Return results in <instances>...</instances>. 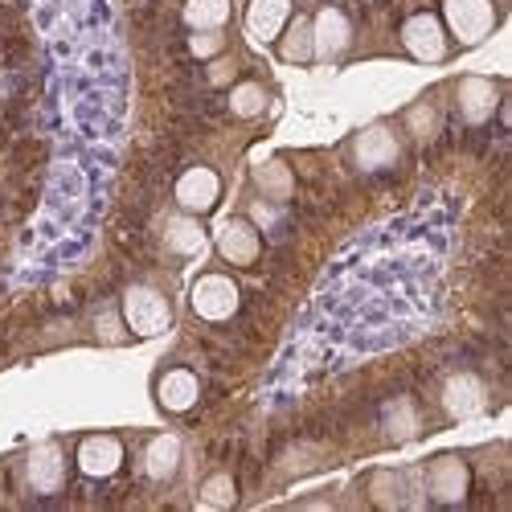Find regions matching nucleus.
Segmentation results:
<instances>
[{
  "label": "nucleus",
  "mask_w": 512,
  "mask_h": 512,
  "mask_svg": "<svg viewBox=\"0 0 512 512\" xmlns=\"http://www.w3.org/2000/svg\"><path fill=\"white\" fill-rule=\"evenodd\" d=\"M123 324L132 336H160L168 332V324H173V304H168V295L152 283H132L123 291V308H119Z\"/></svg>",
  "instance_id": "obj_1"
},
{
  "label": "nucleus",
  "mask_w": 512,
  "mask_h": 512,
  "mask_svg": "<svg viewBox=\"0 0 512 512\" xmlns=\"http://www.w3.org/2000/svg\"><path fill=\"white\" fill-rule=\"evenodd\" d=\"M443 29L459 41V46H480L500 25V13L492 0H443Z\"/></svg>",
  "instance_id": "obj_2"
},
{
  "label": "nucleus",
  "mask_w": 512,
  "mask_h": 512,
  "mask_svg": "<svg viewBox=\"0 0 512 512\" xmlns=\"http://www.w3.org/2000/svg\"><path fill=\"white\" fill-rule=\"evenodd\" d=\"M418 480H422L426 496H431L435 504H463L467 492H472V467H467L463 455L447 451V455H431V459H426Z\"/></svg>",
  "instance_id": "obj_3"
},
{
  "label": "nucleus",
  "mask_w": 512,
  "mask_h": 512,
  "mask_svg": "<svg viewBox=\"0 0 512 512\" xmlns=\"http://www.w3.org/2000/svg\"><path fill=\"white\" fill-rule=\"evenodd\" d=\"M238 304H242L238 283H234L230 275H218V271H205V275L193 283V291H189V308H193L201 320H209V324H226V320L238 312Z\"/></svg>",
  "instance_id": "obj_4"
},
{
  "label": "nucleus",
  "mask_w": 512,
  "mask_h": 512,
  "mask_svg": "<svg viewBox=\"0 0 512 512\" xmlns=\"http://www.w3.org/2000/svg\"><path fill=\"white\" fill-rule=\"evenodd\" d=\"M402 50L414 62H426V66L447 62L451 37H447L439 13H414V17H406V25H402Z\"/></svg>",
  "instance_id": "obj_5"
},
{
  "label": "nucleus",
  "mask_w": 512,
  "mask_h": 512,
  "mask_svg": "<svg viewBox=\"0 0 512 512\" xmlns=\"http://www.w3.org/2000/svg\"><path fill=\"white\" fill-rule=\"evenodd\" d=\"M349 152H353V164L361 168V173H381V168L398 164L402 144H398L390 123H373V127H365V132L353 136Z\"/></svg>",
  "instance_id": "obj_6"
},
{
  "label": "nucleus",
  "mask_w": 512,
  "mask_h": 512,
  "mask_svg": "<svg viewBox=\"0 0 512 512\" xmlns=\"http://www.w3.org/2000/svg\"><path fill=\"white\" fill-rule=\"evenodd\" d=\"M177 205L181 213H209V209H218L222 201V177H218V168H209V164H193L185 168V173L177 177Z\"/></svg>",
  "instance_id": "obj_7"
},
{
  "label": "nucleus",
  "mask_w": 512,
  "mask_h": 512,
  "mask_svg": "<svg viewBox=\"0 0 512 512\" xmlns=\"http://www.w3.org/2000/svg\"><path fill=\"white\" fill-rule=\"evenodd\" d=\"M127 451H123V439L119 435H87L78 443L74 451V463H78V472L87 476V480H111L119 476V467H123Z\"/></svg>",
  "instance_id": "obj_8"
},
{
  "label": "nucleus",
  "mask_w": 512,
  "mask_h": 512,
  "mask_svg": "<svg viewBox=\"0 0 512 512\" xmlns=\"http://www.w3.org/2000/svg\"><path fill=\"white\" fill-rule=\"evenodd\" d=\"M25 484L33 496H58L66 488V455L58 443H37L25 455Z\"/></svg>",
  "instance_id": "obj_9"
},
{
  "label": "nucleus",
  "mask_w": 512,
  "mask_h": 512,
  "mask_svg": "<svg viewBox=\"0 0 512 512\" xmlns=\"http://www.w3.org/2000/svg\"><path fill=\"white\" fill-rule=\"evenodd\" d=\"M218 254L230 267H254L263 259V234H259V226L246 222V218H230L218 230Z\"/></svg>",
  "instance_id": "obj_10"
},
{
  "label": "nucleus",
  "mask_w": 512,
  "mask_h": 512,
  "mask_svg": "<svg viewBox=\"0 0 512 512\" xmlns=\"http://www.w3.org/2000/svg\"><path fill=\"white\" fill-rule=\"evenodd\" d=\"M353 25L340 9H320L312 21V62H336L349 50Z\"/></svg>",
  "instance_id": "obj_11"
},
{
  "label": "nucleus",
  "mask_w": 512,
  "mask_h": 512,
  "mask_svg": "<svg viewBox=\"0 0 512 512\" xmlns=\"http://www.w3.org/2000/svg\"><path fill=\"white\" fill-rule=\"evenodd\" d=\"M455 107H459V115H463L467 123H488L492 111L500 107V82H496V78H480V74L459 78Z\"/></svg>",
  "instance_id": "obj_12"
},
{
  "label": "nucleus",
  "mask_w": 512,
  "mask_h": 512,
  "mask_svg": "<svg viewBox=\"0 0 512 512\" xmlns=\"http://www.w3.org/2000/svg\"><path fill=\"white\" fill-rule=\"evenodd\" d=\"M197 398H201V381H197L193 369L173 365V369H164V373L156 377V402H160V410L185 414V410L197 406Z\"/></svg>",
  "instance_id": "obj_13"
},
{
  "label": "nucleus",
  "mask_w": 512,
  "mask_h": 512,
  "mask_svg": "<svg viewBox=\"0 0 512 512\" xmlns=\"http://www.w3.org/2000/svg\"><path fill=\"white\" fill-rule=\"evenodd\" d=\"M488 406V386L476 373H455L443 381V410L451 418H472Z\"/></svg>",
  "instance_id": "obj_14"
},
{
  "label": "nucleus",
  "mask_w": 512,
  "mask_h": 512,
  "mask_svg": "<svg viewBox=\"0 0 512 512\" xmlns=\"http://www.w3.org/2000/svg\"><path fill=\"white\" fill-rule=\"evenodd\" d=\"M291 17H295L291 0H250L246 5V33L254 41H263V46H275Z\"/></svg>",
  "instance_id": "obj_15"
},
{
  "label": "nucleus",
  "mask_w": 512,
  "mask_h": 512,
  "mask_svg": "<svg viewBox=\"0 0 512 512\" xmlns=\"http://www.w3.org/2000/svg\"><path fill=\"white\" fill-rule=\"evenodd\" d=\"M181 459H185V447H181V439H177V435H152V439H148V447H144V455H140L144 476H148V480H156V484L173 480V476L181 472Z\"/></svg>",
  "instance_id": "obj_16"
},
{
  "label": "nucleus",
  "mask_w": 512,
  "mask_h": 512,
  "mask_svg": "<svg viewBox=\"0 0 512 512\" xmlns=\"http://www.w3.org/2000/svg\"><path fill=\"white\" fill-rule=\"evenodd\" d=\"M275 54L291 66H308L312 62V21L308 17H291L287 29L275 41Z\"/></svg>",
  "instance_id": "obj_17"
},
{
  "label": "nucleus",
  "mask_w": 512,
  "mask_h": 512,
  "mask_svg": "<svg viewBox=\"0 0 512 512\" xmlns=\"http://www.w3.org/2000/svg\"><path fill=\"white\" fill-rule=\"evenodd\" d=\"M254 189H259L267 201H287L291 193H295V173L287 168V160H263L259 168H254Z\"/></svg>",
  "instance_id": "obj_18"
},
{
  "label": "nucleus",
  "mask_w": 512,
  "mask_h": 512,
  "mask_svg": "<svg viewBox=\"0 0 512 512\" xmlns=\"http://www.w3.org/2000/svg\"><path fill=\"white\" fill-rule=\"evenodd\" d=\"M164 246L173 250V254H197V250H205V230H201V222L193 218V213H177V218H168V226H164Z\"/></svg>",
  "instance_id": "obj_19"
},
{
  "label": "nucleus",
  "mask_w": 512,
  "mask_h": 512,
  "mask_svg": "<svg viewBox=\"0 0 512 512\" xmlns=\"http://www.w3.org/2000/svg\"><path fill=\"white\" fill-rule=\"evenodd\" d=\"M234 17V5L230 0H185V13L181 21L197 33V29H226Z\"/></svg>",
  "instance_id": "obj_20"
},
{
  "label": "nucleus",
  "mask_w": 512,
  "mask_h": 512,
  "mask_svg": "<svg viewBox=\"0 0 512 512\" xmlns=\"http://www.w3.org/2000/svg\"><path fill=\"white\" fill-rule=\"evenodd\" d=\"M267 103H271V95H267L263 82H234L230 111H234L238 119H259V115L267 111Z\"/></svg>",
  "instance_id": "obj_21"
},
{
  "label": "nucleus",
  "mask_w": 512,
  "mask_h": 512,
  "mask_svg": "<svg viewBox=\"0 0 512 512\" xmlns=\"http://www.w3.org/2000/svg\"><path fill=\"white\" fill-rule=\"evenodd\" d=\"M386 431H390V439H414L422 431L418 406L414 402H394L390 414H386Z\"/></svg>",
  "instance_id": "obj_22"
},
{
  "label": "nucleus",
  "mask_w": 512,
  "mask_h": 512,
  "mask_svg": "<svg viewBox=\"0 0 512 512\" xmlns=\"http://www.w3.org/2000/svg\"><path fill=\"white\" fill-rule=\"evenodd\" d=\"M189 54L197 62H213V58H222L226 54V29H197L189 37Z\"/></svg>",
  "instance_id": "obj_23"
},
{
  "label": "nucleus",
  "mask_w": 512,
  "mask_h": 512,
  "mask_svg": "<svg viewBox=\"0 0 512 512\" xmlns=\"http://www.w3.org/2000/svg\"><path fill=\"white\" fill-rule=\"evenodd\" d=\"M201 504H218V508H230V504H238V488H234V476H226V472H213V476L201 484Z\"/></svg>",
  "instance_id": "obj_24"
},
{
  "label": "nucleus",
  "mask_w": 512,
  "mask_h": 512,
  "mask_svg": "<svg viewBox=\"0 0 512 512\" xmlns=\"http://www.w3.org/2000/svg\"><path fill=\"white\" fill-rule=\"evenodd\" d=\"M406 127L418 136V140H426V136H435V127H439V115L431 111V103H418V107H410L406 111Z\"/></svg>",
  "instance_id": "obj_25"
},
{
  "label": "nucleus",
  "mask_w": 512,
  "mask_h": 512,
  "mask_svg": "<svg viewBox=\"0 0 512 512\" xmlns=\"http://www.w3.org/2000/svg\"><path fill=\"white\" fill-rule=\"evenodd\" d=\"M95 332H99V340H103V345H119V340L127 336V324H123V316H115V312H103V316H99V324H95Z\"/></svg>",
  "instance_id": "obj_26"
},
{
  "label": "nucleus",
  "mask_w": 512,
  "mask_h": 512,
  "mask_svg": "<svg viewBox=\"0 0 512 512\" xmlns=\"http://www.w3.org/2000/svg\"><path fill=\"white\" fill-rule=\"evenodd\" d=\"M250 213H254V222H263V226H275V222H279V213H275V201H259V205H254Z\"/></svg>",
  "instance_id": "obj_27"
},
{
  "label": "nucleus",
  "mask_w": 512,
  "mask_h": 512,
  "mask_svg": "<svg viewBox=\"0 0 512 512\" xmlns=\"http://www.w3.org/2000/svg\"><path fill=\"white\" fill-rule=\"evenodd\" d=\"M230 78H234V62H230V58H222V62L213 58V66H209V82H230Z\"/></svg>",
  "instance_id": "obj_28"
}]
</instances>
